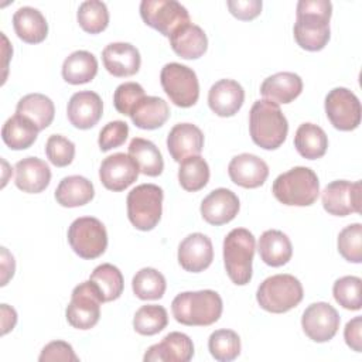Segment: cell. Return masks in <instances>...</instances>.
I'll list each match as a JSON object with an SVG mask.
<instances>
[{"mask_svg": "<svg viewBox=\"0 0 362 362\" xmlns=\"http://www.w3.org/2000/svg\"><path fill=\"white\" fill-rule=\"evenodd\" d=\"M103 102L96 92L81 90L71 96L66 106V116L76 129L86 130L93 127L102 117Z\"/></svg>", "mask_w": 362, "mask_h": 362, "instance_id": "e0dca14e", "label": "cell"}, {"mask_svg": "<svg viewBox=\"0 0 362 362\" xmlns=\"http://www.w3.org/2000/svg\"><path fill=\"white\" fill-rule=\"evenodd\" d=\"M71 249L82 259H96L107 247V232L105 225L93 216L75 219L68 229Z\"/></svg>", "mask_w": 362, "mask_h": 362, "instance_id": "9c48e42d", "label": "cell"}, {"mask_svg": "<svg viewBox=\"0 0 362 362\" xmlns=\"http://www.w3.org/2000/svg\"><path fill=\"white\" fill-rule=\"evenodd\" d=\"M226 4L230 14L243 21L256 18L262 11L260 0H228Z\"/></svg>", "mask_w": 362, "mask_h": 362, "instance_id": "c3c4849f", "label": "cell"}, {"mask_svg": "<svg viewBox=\"0 0 362 362\" xmlns=\"http://www.w3.org/2000/svg\"><path fill=\"white\" fill-rule=\"evenodd\" d=\"M303 286L291 274H274L264 279L256 293L259 305L273 314L287 313L303 300Z\"/></svg>", "mask_w": 362, "mask_h": 362, "instance_id": "8992f818", "label": "cell"}, {"mask_svg": "<svg viewBox=\"0 0 362 362\" xmlns=\"http://www.w3.org/2000/svg\"><path fill=\"white\" fill-rule=\"evenodd\" d=\"M338 252L339 255L351 262H362V225L352 223L345 226L338 235Z\"/></svg>", "mask_w": 362, "mask_h": 362, "instance_id": "7bdbcfd3", "label": "cell"}, {"mask_svg": "<svg viewBox=\"0 0 362 362\" xmlns=\"http://www.w3.org/2000/svg\"><path fill=\"white\" fill-rule=\"evenodd\" d=\"M170 45L178 57L184 59H197L206 52L208 38L199 25L188 23L170 35Z\"/></svg>", "mask_w": 362, "mask_h": 362, "instance_id": "d4e9b609", "label": "cell"}, {"mask_svg": "<svg viewBox=\"0 0 362 362\" xmlns=\"http://www.w3.org/2000/svg\"><path fill=\"white\" fill-rule=\"evenodd\" d=\"M93 184L82 175H69L62 178L55 189L57 202L65 208L86 205L93 199Z\"/></svg>", "mask_w": 362, "mask_h": 362, "instance_id": "f546056e", "label": "cell"}, {"mask_svg": "<svg viewBox=\"0 0 362 362\" xmlns=\"http://www.w3.org/2000/svg\"><path fill=\"white\" fill-rule=\"evenodd\" d=\"M160 82L170 100L180 107H191L198 102L199 83L197 74L187 65L168 62L161 68Z\"/></svg>", "mask_w": 362, "mask_h": 362, "instance_id": "ba28073f", "label": "cell"}, {"mask_svg": "<svg viewBox=\"0 0 362 362\" xmlns=\"http://www.w3.org/2000/svg\"><path fill=\"white\" fill-rule=\"evenodd\" d=\"M255 249V236L245 228H235L225 236L223 263L229 279L236 286H245L250 281Z\"/></svg>", "mask_w": 362, "mask_h": 362, "instance_id": "5b68a950", "label": "cell"}, {"mask_svg": "<svg viewBox=\"0 0 362 362\" xmlns=\"http://www.w3.org/2000/svg\"><path fill=\"white\" fill-rule=\"evenodd\" d=\"M294 40L307 51L322 49L331 37L329 20L332 4L329 0H300L297 3Z\"/></svg>", "mask_w": 362, "mask_h": 362, "instance_id": "6da1fadb", "label": "cell"}, {"mask_svg": "<svg viewBox=\"0 0 362 362\" xmlns=\"http://www.w3.org/2000/svg\"><path fill=\"white\" fill-rule=\"evenodd\" d=\"M228 174L232 182L239 187L257 188L267 180L269 167L260 157L250 153H242L230 160Z\"/></svg>", "mask_w": 362, "mask_h": 362, "instance_id": "ffe728a7", "label": "cell"}, {"mask_svg": "<svg viewBox=\"0 0 362 362\" xmlns=\"http://www.w3.org/2000/svg\"><path fill=\"white\" fill-rule=\"evenodd\" d=\"M249 132L255 144L264 150H276L287 137L288 123L277 103L259 99L249 113Z\"/></svg>", "mask_w": 362, "mask_h": 362, "instance_id": "3957f363", "label": "cell"}, {"mask_svg": "<svg viewBox=\"0 0 362 362\" xmlns=\"http://www.w3.org/2000/svg\"><path fill=\"white\" fill-rule=\"evenodd\" d=\"M294 147L307 160H315L325 154L328 137L325 132L314 123H303L294 134Z\"/></svg>", "mask_w": 362, "mask_h": 362, "instance_id": "d6a6232c", "label": "cell"}, {"mask_svg": "<svg viewBox=\"0 0 362 362\" xmlns=\"http://www.w3.org/2000/svg\"><path fill=\"white\" fill-rule=\"evenodd\" d=\"M168 324V315L163 305H141L133 318V328L140 335H156Z\"/></svg>", "mask_w": 362, "mask_h": 362, "instance_id": "f35d334b", "label": "cell"}, {"mask_svg": "<svg viewBox=\"0 0 362 362\" xmlns=\"http://www.w3.org/2000/svg\"><path fill=\"white\" fill-rule=\"evenodd\" d=\"M40 129L28 117L16 113L8 117L1 129V139L11 150H25L37 140Z\"/></svg>", "mask_w": 362, "mask_h": 362, "instance_id": "4dcf8cb0", "label": "cell"}, {"mask_svg": "<svg viewBox=\"0 0 362 362\" xmlns=\"http://www.w3.org/2000/svg\"><path fill=\"white\" fill-rule=\"evenodd\" d=\"M194 356L192 339L184 332H170L161 342L151 345L143 359L146 362H188Z\"/></svg>", "mask_w": 362, "mask_h": 362, "instance_id": "ac0fdd59", "label": "cell"}, {"mask_svg": "<svg viewBox=\"0 0 362 362\" xmlns=\"http://www.w3.org/2000/svg\"><path fill=\"white\" fill-rule=\"evenodd\" d=\"M208 349L219 362H230L240 354V338L232 329H216L209 335Z\"/></svg>", "mask_w": 362, "mask_h": 362, "instance_id": "60d3db41", "label": "cell"}, {"mask_svg": "<svg viewBox=\"0 0 362 362\" xmlns=\"http://www.w3.org/2000/svg\"><path fill=\"white\" fill-rule=\"evenodd\" d=\"M180 185L189 192L202 189L209 181V165L201 156H192L181 161L178 168Z\"/></svg>", "mask_w": 362, "mask_h": 362, "instance_id": "8d00e7d4", "label": "cell"}, {"mask_svg": "<svg viewBox=\"0 0 362 362\" xmlns=\"http://www.w3.org/2000/svg\"><path fill=\"white\" fill-rule=\"evenodd\" d=\"M165 287V277L153 267L140 269L132 280L133 293L140 300H158L164 296Z\"/></svg>", "mask_w": 362, "mask_h": 362, "instance_id": "74e56055", "label": "cell"}, {"mask_svg": "<svg viewBox=\"0 0 362 362\" xmlns=\"http://www.w3.org/2000/svg\"><path fill=\"white\" fill-rule=\"evenodd\" d=\"M1 324H3V331L1 334L6 335L10 329L14 328L17 322V313L13 307H8L7 304H1Z\"/></svg>", "mask_w": 362, "mask_h": 362, "instance_id": "816d5d0a", "label": "cell"}, {"mask_svg": "<svg viewBox=\"0 0 362 362\" xmlns=\"http://www.w3.org/2000/svg\"><path fill=\"white\" fill-rule=\"evenodd\" d=\"M344 338L346 345L355 352L362 351V317H354L346 322L344 329Z\"/></svg>", "mask_w": 362, "mask_h": 362, "instance_id": "681fc988", "label": "cell"}, {"mask_svg": "<svg viewBox=\"0 0 362 362\" xmlns=\"http://www.w3.org/2000/svg\"><path fill=\"white\" fill-rule=\"evenodd\" d=\"M222 308V298L214 290L184 291L171 303L175 321L188 327H206L216 322Z\"/></svg>", "mask_w": 362, "mask_h": 362, "instance_id": "7a4b0ae2", "label": "cell"}, {"mask_svg": "<svg viewBox=\"0 0 362 362\" xmlns=\"http://www.w3.org/2000/svg\"><path fill=\"white\" fill-rule=\"evenodd\" d=\"M129 156L134 160L139 171L148 177H157L164 170L163 156L158 147L146 139L134 137L129 144Z\"/></svg>", "mask_w": 362, "mask_h": 362, "instance_id": "836d02e7", "label": "cell"}, {"mask_svg": "<svg viewBox=\"0 0 362 362\" xmlns=\"http://www.w3.org/2000/svg\"><path fill=\"white\" fill-rule=\"evenodd\" d=\"M339 314L328 303L318 301L310 304L301 317L304 334L314 342H327L332 339L339 328Z\"/></svg>", "mask_w": 362, "mask_h": 362, "instance_id": "4fadbf2b", "label": "cell"}, {"mask_svg": "<svg viewBox=\"0 0 362 362\" xmlns=\"http://www.w3.org/2000/svg\"><path fill=\"white\" fill-rule=\"evenodd\" d=\"M98 74L96 57L85 49L69 54L62 64V78L71 85L90 82Z\"/></svg>", "mask_w": 362, "mask_h": 362, "instance_id": "1f68e13d", "label": "cell"}, {"mask_svg": "<svg viewBox=\"0 0 362 362\" xmlns=\"http://www.w3.org/2000/svg\"><path fill=\"white\" fill-rule=\"evenodd\" d=\"M103 303L98 286L92 280L78 284L71 294V301L65 310L66 321L78 329H90L100 317V305Z\"/></svg>", "mask_w": 362, "mask_h": 362, "instance_id": "30bf717a", "label": "cell"}, {"mask_svg": "<svg viewBox=\"0 0 362 362\" xmlns=\"http://www.w3.org/2000/svg\"><path fill=\"white\" fill-rule=\"evenodd\" d=\"M16 269L14 257L7 252L6 247H1V286H6L7 281L13 277Z\"/></svg>", "mask_w": 362, "mask_h": 362, "instance_id": "f907efd6", "label": "cell"}, {"mask_svg": "<svg viewBox=\"0 0 362 362\" xmlns=\"http://www.w3.org/2000/svg\"><path fill=\"white\" fill-rule=\"evenodd\" d=\"M40 362H54V361H65V362H78L79 358L75 354L71 344L65 341H52L47 344L40 356Z\"/></svg>", "mask_w": 362, "mask_h": 362, "instance_id": "7dc6e473", "label": "cell"}, {"mask_svg": "<svg viewBox=\"0 0 362 362\" xmlns=\"http://www.w3.org/2000/svg\"><path fill=\"white\" fill-rule=\"evenodd\" d=\"M140 16L148 27L168 38L181 25L191 23L188 10L175 0H143Z\"/></svg>", "mask_w": 362, "mask_h": 362, "instance_id": "8fae6325", "label": "cell"}, {"mask_svg": "<svg viewBox=\"0 0 362 362\" xmlns=\"http://www.w3.org/2000/svg\"><path fill=\"white\" fill-rule=\"evenodd\" d=\"M16 187L27 194L42 192L51 181L48 164L38 157H25L16 163Z\"/></svg>", "mask_w": 362, "mask_h": 362, "instance_id": "cb8c5ba5", "label": "cell"}, {"mask_svg": "<svg viewBox=\"0 0 362 362\" xmlns=\"http://www.w3.org/2000/svg\"><path fill=\"white\" fill-rule=\"evenodd\" d=\"M324 209L335 216L361 212V181L337 180L329 182L321 195Z\"/></svg>", "mask_w": 362, "mask_h": 362, "instance_id": "5bb4252c", "label": "cell"}, {"mask_svg": "<svg viewBox=\"0 0 362 362\" xmlns=\"http://www.w3.org/2000/svg\"><path fill=\"white\" fill-rule=\"evenodd\" d=\"M106 71L117 78L132 76L139 72L141 58L139 49L129 42H112L102 51Z\"/></svg>", "mask_w": 362, "mask_h": 362, "instance_id": "7402d4cb", "label": "cell"}, {"mask_svg": "<svg viewBox=\"0 0 362 362\" xmlns=\"http://www.w3.org/2000/svg\"><path fill=\"white\" fill-rule=\"evenodd\" d=\"M204 147V133L192 123L175 124L167 136V148L174 161L199 156Z\"/></svg>", "mask_w": 362, "mask_h": 362, "instance_id": "44dd1931", "label": "cell"}, {"mask_svg": "<svg viewBox=\"0 0 362 362\" xmlns=\"http://www.w3.org/2000/svg\"><path fill=\"white\" fill-rule=\"evenodd\" d=\"M276 199L288 206H310L320 194L317 174L308 167H293L280 174L272 187Z\"/></svg>", "mask_w": 362, "mask_h": 362, "instance_id": "277c9868", "label": "cell"}, {"mask_svg": "<svg viewBox=\"0 0 362 362\" xmlns=\"http://www.w3.org/2000/svg\"><path fill=\"white\" fill-rule=\"evenodd\" d=\"M81 28L89 34H99L109 24V11L103 1L86 0L81 3L76 13Z\"/></svg>", "mask_w": 362, "mask_h": 362, "instance_id": "ab89813d", "label": "cell"}, {"mask_svg": "<svg viewBox=\"0 0 362 362\" xmlns=\"http://www.w3.org/2000/svg\"><path fill=\"white\" fill-rule=\"evenodd\" d=\"M361 286L362 280L356 276H344L338 279L332 287L335 301L346 310H361Z\"/></svg>", "mask_w": 362, "mask_h": 362, "instance_id": "b9f144b4", "label": "cell"}, {"mask_svg": "<svg viewBox=\"0 0 362 362\" xmlns=\"http://www.w3.org/2000/svg\"><path fill=\"white\" fill-rule=\"evenodd\" d=\"M129 116L136 127L154 130L167 122L170 117V107L167 102L158 96H144L136 103Z\"/></svg>", "mask_w": 362, "mask_h": 362, "instance_id": "83f0119b", "label": "cell"}, {"mask_svg": "<svg viewBox=\"0 0 362 362\" xmlns=\"http://www.w3.org/2000/svg\"><path fill=\"white\" fill-rule=\"evenodd\" d=\"M361 102L346 88H334L325 96V113L331 124L342 132H351L361 123Z\"/></svg>", "mask_w": 362, "mask_h": 362, "instance_id": "7c38bea8", "label": "cell"}, {"mask_svg": "<svg viewBox=\"0 0 362 362\" xmlns=\"http://www.w3.org/2000/svg\"><path fill=\"white\" fill-rule=\"evenodd\" d=\"M139 167L134 160L124 153L107 156L99 168V178L105 188L119 192L130 187L139 177Z\"/></svg>", "mask_w": 362, "mask_h": 362, "instance_id": "9a60e30c", "label": "cell"}, {"mask_svg": "<svg viewBox=\"0 0 362 362\" xmlns=\"http://www.w3.org/2000/svg\"><path fill=\"white\" fill-rule=\"evenodd\" d=\"M257 252L267 266L280 267L291 259L293 246L286 233L277 229H269L259 238Z\"/></svg>", "mask_w": 362, "mask_h": 362, "instance_id": "f1b7e54d", "label": "cell"}, {"mask_svg": "<svg viewBox=\"0 0 362 362\" xmlns=\"http://www.w3.org/2000/svg\"><path fill=\"white\" fill-rule=\"evenodd\" d=\"M144 96H146V93L140 83H137V82L120 83L113 93L115 109L119 113L129 116L132 109L136 106V103Z\"/></svg>", "mask_w": 362, "mask_h": 362, "instance_id": "f6af8a7d", "label": "cell"}, {"mask_svg": "<svg viewBox=\"0 0 362 362\" xmlns=\"http://www.w3.org/2000/svg\"><path fill=\"white\" fill-rule=\"evenodd\" d=\"M214 247L211 239L199 232L184 238L178 246V263L185 272L199 273L211 266Z\"/></svg>", "mask_w": 362, "mask_h": 362, "instance_id": "2e32d148", "label": "cell"}, {"mask_svg": "<svg viewBox=\"0 0 362 362\" xmlns=\"http://www.w3.org/2000/svg\"><path fill=\"white\" fill-rule=\"evenodd\" d=\"M89 280H92L98 286L103 303L117 300L123 293V274L116 266L110 263H102L95 267Z\"/></svg>", "mask_w": 362, "mask_h": 362, "instance_id": "d590c367", "label": "cell"}, {"mask_svg": "<svg viewBox=\"0 0 362 362\" xmlns=\"http://www.w3.org/2000/svg\"><path fill=\"white\" fill-rule=\"evenodd\" d=\"M16 113L28 117L40 130H44L52 123L55 107L48 96L42 93H28L18 100Z\"/></svg>", "mask_w": 362, "mask_h": 362, "instance_id": "e575fe53", "label": "cell"}, {"mask_svg": "<svg viewBox=\"0 0 362 362\" xmlns=\"http://www.w3.org/2000/svg\"><path fill=\"white\" fill-rule=\"evenodd\" d=\"M45 154L55 167H66L74 161L75 144L61 134H52L45 143Z\"/></svg>", "mask_w": 362, "mask_h": 362, "instance_id": "ee69618b", "label": "cell"}, {"mask_svg": "<svg viewBox=\"0 0 362 362\" xmlns=\"http://www.w3.org/2000/svg\"><path fill=\"white\" fill-rule=\"evenodd\" d=\"M245 90L233 79H219L208 92V105L211 110L221 117H230L242 107Z\"/></svg>", "mask_w": 362, "mask_h": 362, "instance_id": "603a6c76", "label": "cell"}, {"mask_svg": "<svg viewBox=\"0 0 362 362\" xmlns=\"http://www.w3.org/2000/svg\"><path fill=\"white\" fill-rule=\"evenodd\" d=\"M129 136V126L123 120L109 122L99 132L98 144L102 151H109L122 146Z\"/></svg>", "mask_w": 362, "mask_h": 362, "instance_id": "bcb514c9", "label": "cell"}, {"mask_svg": "<svg viewBox=\"0 0 362 362\" xmlns=\"http://www.w3.org/2000/svg\"><path fill=\"white\" fill-rule=\"evenodd\" d=\"M13 27L20 40L28 44H38L47 38L48 23L42 13L34 7H20L13 16Z\"/></svg>", "mask_w": 362, "mask_h": 362, "instance_id": "4316f807", "label": "cell"}, {"mask_svg": "<svg viewBox=\"0 0 362 362\" xmlns=\"http://www.w3.org/2000/svg\"><path fill=\"white\" fill-rule=\"evenodd\" d=\"M240 204L235 192L228 188H216L211 191L201 202L202 218L215 226L230 222L239 212Z\"/></svg>", "mask_w": 362, "mask_h": 362, "instance_id": "d6986e66", "label": "cell"}, {"mask_svg": "<svg viewBox=\"0 0 362 362\" xmlns=\"http://www.w3.org/2000/svg\"><path fill=\"white\" fill-rule=\"evenodd\" d=\"M303 90V79L294 72H277L263 81L260 93L274 103H290Z\"/></svg>", "mask_w": 362, "mask_h": 362, "instance_id": "484cf974", "label": "cell"}, {"mask_svg": "<svg viewBox=\"0 0 362 362\" xmlns=\"http://www.w3.org/2000/svg\"><path fill=\"white\" fill-rule=\"evenodd\" d=\"M163 189L156 184H140L126 199L127 218L139 230H151L157 226L163 212Z\"/></svg>", "mask_w": 362, "mask_h": 362, "instance_id": "52a82bcc", "label": "cell"}]
</instances>
